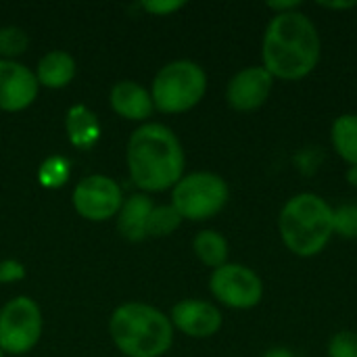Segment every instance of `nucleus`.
<instances>
[{"label": "nucleus", "mask_w": 357, "mask_h": 357, "mask_svg": "<svg viewBox=\"0 0 357 357\" xmlns=\"http://www.w3.org/2000/svg\"><path fill=\"white\" fill-rule=\"evenodd\" d=\"M322 61V36L301 8L272 15L261 36V67L276 82H299Z\"/></svg>", "instance_id": "f257e3e1"}, {"label": "nucleus", "mask_w": 357, "mask_h": 357, "mask_svg": "<svg viewBox=\"0 0 357 357\" xmlns=\"http://www.w3.org/2000/svg\"><path fill=\"white\" fill-rule=\"evenodd\" d=\"M132 182L144 192L174 188L184 176L186 155L180 138L163 123H142L132 132L126 149Z\"/></svg>", "instance_id": "f03ea898"}, {"label": "nucleus", "mask_w": 357, "mask_h": 357, "mask_svg": "<svg viewBox=\"0 0 357 357\" xmlns=\"http://www.w3.org/2000/svg\"><path fill=\"white\" fill-rule=\"evenodd\" d=\"M276 226L289 253L301 259L318 257L335 238L333 205L318 192H297L280 207Z\"/></svg>", "instance_id": "7ed1b4c3"}, {"label": "nucleus", "mask_w": 357, "mask_h": 357, "mask_svg": "<svg viewBox=\"0 0 357 357\" xmlns=\"http://www.w3.org/2000/svg\"><path fill=\"white\" fill-rule=\"evenodd\" d=\"M109 335L126 357H163L174 345L172 320L142 301L119 305L111 314Z\"/></svg>", "instance_id": "20e7f679"}, {"label": "nucleus", "mask_w": 357, "mask_h": 357, "mask_svg": "<svg viewBox=\"0 0 357 357\" xmlns=\"http://www.w3.org/2000/svg\"><path fill=\"white\" fill-rule=\"evenodd\" d=\"M207 71L190 59L165 63L153 77L151 98L157 111L178 115L195 109L207 94Z\"/></svg>", "instance_id": "39448f33"}, {"label": "nucleus", "mask_w": 357, "mask_h": 357, "mask_svg": "<svg viewBox=\"0 0 357 357\" xmlns=\"http://www.w3.org/2000/svg\"><path fill=\"white\" fill-rule=\"evenodd\" d=\"M230 201L228 182L215 172H190L172 188V205L188 222H207Z\"/></svg>", "instance_id": "423d86ee"}, {"label": "nucleus", "mask_w": 357, "mask_h": 357, "mask_svg": "<svg viewBox=\"0 0 357 357\" xmlns=\"http://www.w3.org/2000/svg\"><path fill=\"white\" fill-rule=\"evenodd\" d=\"M209 293L220 305L228 310L249 312L264 301L266 287L261 276L253 268L245 264L228 261L211 272Z\"/></svg>", "instance_id": "0eeeda50"}, {"label": "nucleus", "mask_w": 357, "mask_h": 357, "mask_svg": "<svg viewBox=\"0 0 357 357\" xmlns=\"http://www.w3.org/2000/svg\"><path fill=\"white\" fill-rule=\"evenodd\" d=\"M42 335V312L25 295L6 301L0 310V349L10 356L31 351Z\"/></svg>", "instance_id": "6e6552de"}, {"label": "nucleus", "mask_w": 357, "mask_h": 357, "mask_svg": "<svg viewBox=\"0 0 357 357\" xmlns=\"http://www.w3.org/2000/svg\"><path fill=\"white\" fill-rule=\"evenodd\" d=\"M71 201L79 218L88 222H107L119 213L123 192L113 178L94 174L75 184Z\"/></svg>", "instance_id": "1a4fd4ad"}, {"label": "nucleus", "mask_w": 357, "mask_h": 357, "mask_svg": "<svg viewBox=\"0 0 357 357\" xmlns=\"http://www.w3.org/2000/svg\"><path fill=\"white\" fill-rule=\"evenodd\" d=\"M276 79L261 65L243 67L226 84V102L238 113L259 111L270 100Z\"/></svg>", "instance_id": "9d476101"}, {"label": "nucleus", "mask_w": 357, "mask_h": 357, "mask_svg": "<svg viewBox=\"0 0 357 357\" xmlns=\"http://www.w3.org/2000/svg\"><path fill=\"white\" fill-rule=\"evenodd\" d=\"M174 331L190 339H209L215 337L224 326L222 310L205 299H182L172 307L169 314Z\"/></svg>", "instance_id": "9b49d317"}, {"label": "nucleus", "mask_w": 357, "mask_h": 357, "mask_svg": "<svg viewBox=\"0 0 357 357\" xmlns=\"http://www.w3.org/2000/svg\"><path fill=\"white\" fill-rule=\"evenodd\" d=\"M36 73L17 61L0 59V111L17 113L27 109L38 96Z\"/></svg>", "instance_id": "f8f14e48"}, {"label": "nucleus", "mask_w": 357, "mask_h": 357, "mask_svg": "<svg viewBox=\"0 0 357 357\" xmlns=\"http://www.w3.org/2000/svg\"><path fill=\"white\" fill-rule=\"evenodd\" d=\"M109 102L119 117L130 121H146L155 111L151 90L132 79L117 82L109 92Z\"/></svg>", "instance_id": "ddd939ff"}, {"label": "nucleus", "mask_w": 357, "mask_h": 357, "mask_svg": "<svg viewBox=\"0 0 357 357\" xmlns=\"http://www.w3.org/2000/svg\"><path fill=\"white\" fill-rule=\"evenodd\" d=\"M153 207H155V203L144 192L123 199L121 209L117 213V230H119V234L130 243L144 241L146 238L149 215H151Z\"/></svg>", "instance_id": "4468645a"}, {"label": "nucleus", "mask_w": 357, "mask_h": 357, "mask_svg": "<svg viewBox=\"0 0 357 357\" xmlns=\"http://www.w3.org/2000/svg\"><path fill=\"white\" fill-rule=\"evenodd\" d=\"M75 77V61L65 50H50L46 52L36 67V79L40 86L59 90L71 84Z\"/></svg>", "instance_id": "2eb2a0df"}, {"label": "nucleus", "mask_w": 357, "mask_h": 357, "mask_svg": "<svg viewBox=\"0 0 357 357\" xmlns=\"http://www.w3.org/2000/svg\"><path fill=\"white\" fill-rule=\"evenodd\" d=\"M65 128H67V134H69L71 144L73 146H79V149H90L100 138V121L84 105H73L67 111Z\"/></svg>", "instance_id": "dca6fc26"}, {"label": "nucleus", "mask_w": 357, "mask_h": 357, "mask_svg": "<svg viewBox=\"0 0 357 357\" xmlns=\"http://www.w3.org/2000/svg\"><path fill=\"white\" fill-rule=\"evenodd\" d=\"M331 146L347 167L357 165V113H341L335 117L331 123Z\"/></svg>", "instance_id": "f3484780"}, {"label": "nucleus", "mask_w": 357, "mask_h": 357, "mask_svg": "<svg viewBox=\"0 0 357 357\" xmlns=\"http://www.w3.org/2000/svg\"><path fill=\"white\" fill-rule=\"evenodd\" d=\"M192 251L197 259L211 270H218L220 266L228 264L230 257V245L226 236L211 228L197 232V236L192 238Z\"/></svg>", "instance_id": "a211bd4d"}, {"label": "nucleus", "mask_w": 357, "mask_h": 357, "mask_svg": "<svg viewBox=\"0 0 357 357\" xmlns=\"http://www.w3.org/2000/svg\"><path fill=\"white\" fill-rule=\"evenodd\" d=\"M182 215L176 211V207L169 205H155L151 215H149V226H146V236L151 238H163L174 234L182 226Z\"/></svg>", "instance_id": "6ab92c4d"}, {"label": "nucleus", "mask_w": 357, "mask_h": 357, "mask_svg": "<svg viewBox=\"0 0 357 357\" xmlns=\"http://www.w3.org/2000/svg\"><path fill=\"white\" fill-rule=\"evenodd\" d=\"M333 232L339 238L357 241V203L333 205Z\"/></svg>", "instance_id": "aec40b11"}, {"label": "nucleus", "mask_w": 357, "mask_h": 357, "mask_svg": "<svg viewBox=\"0 0 357 357\" xmlns=\"http://www.w3.org/2000/svg\"><path fill=\"white\" fill-rule=\"evenodd\" d=\"M29 46V38L21 27L15 25H6L0 29V54L6 61H15L17 56H21Z\"/></svg>", "instance_id": "412c9836"}, {"label": "nucleus", "mask_w": 357, "mask_h": 357, "mask_svg": "<svg viewBox=\"0 0 357 357\" xmlns=\"http://www.w3.org/2000/svg\"><path fill=\"white\" fill-rule=\"evenodd\" d=\"M38 180L44 188H61L69 180V161L63 157H50L40 165Z\"/></svg>", "instance_id": "4be33fe9"}, {"label": "nucleus", "mask_w": 357, "mask_h": 357, "mask_svg": "<svg viewBox=\"0 0 357 357\" xmlns=\"http://www.w3.org/2000/svg\"><path fill=\"white\" fill-rule=\"evenodd\" d=\"M326 357H357V333L339 331L326 343Z\"/></svg>", "instance_id": "5701e85b"}, {"label": "nucleus", "mask_w": 357, "mask_h": 357, "mask_svg": "<svg viewBox=\"0 0 357 357\" xmlns=\"http://www.w3.org/2000/svg\"><path fill=\"white\" fill-rule=\"evenodd\" d=\"M25 276V268L17 259L0 261V282H17Z\"/></svg>", "instance_id": "b1692460"}, {"label": "nucleus", "mask_w": 357, "mask_h": 357, "mask_svg": "<svg viewBox=\"0 0 357 357\" xmlns=\"http://www.w3.org/2000/svg\"><path fill=\"white\" fill-rule=\"evenodd\" d=\"M144 10L153 13V15H159V17H167L180 8H184V2L182 0H161V2H144L142 4Z\"/></svg>", "instance_id": "393cba45"}, {"label": "nucleus", "mask_w": 357, "mask_h": 357, "mask_svg": "<svg viewBox=\"0 0 357 357\" xmlns=\"http://www.w3.org/2000/svg\"><path fill=\"white\" fill-rule=\"evenodd\" d=\"M268 8L272 10V15H284V13H293L303 8V4L299 0H270Z\"/></svg>", "instance_id": "a878e982"}, {"label": "nucleus", "mask_w": 357, "mask_h": 357, "mask_svg": "<svg viewBox=\"0 0 357 357\" xmlns=\"http://www.w3.org/2000/svg\"><path fill=\"white\" fill-rule=\"evenodd\" d=\"M318 6L326 8V10H351L356 8L357 2H349V0H339V2H318Z\"/></svg>", "instance_id": "bb28decb"}, {"label": "nucleus", "mask_w": 357, "mask_h": 357, "mask_svg": "<svg viewBox=\"0 0 357 357\" xmlns=\"http://www.w3.org/2000/svg\"><path fill=\"white\" fill-rule=\"evenodd\" d=\"M261 357H295V354L289 347H284V345H274V347L266 349Z\"/></svg>", "instance_id": "cd10ccee"}, {"label": "nucleus", "mask_w": 357, "mask_h": 357, "mask_svg": "<svg viewBox=\"0 0 357 357\" xmlns=\"http://www.w3.org/2000/svg\"><path fill=\"white\" fill-rule=\"evenodd\" d=\"M345 182H347L351 188H357V165L347 167V172H345Z\"/></svg>", "instance_id": "c85d7f7f"}, {"label": "nucleus", "mask_w": 357, "mask_h": 357, "mask_svg": "<svg viewBox=\"0 0 357 357\" xmlns=\"http://www.w3.org/2000/svg\"><path fill=\"white\" fill-rule=\"evenodd\" d=\"M0 357H4V351H2V349H0Z\"/></svg>", "instance_id": "c756f323"}]
</instances>
